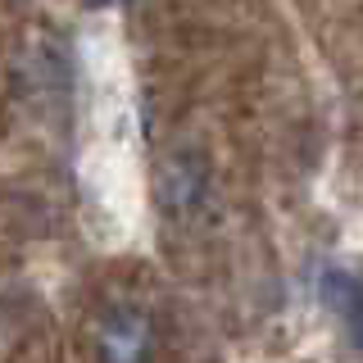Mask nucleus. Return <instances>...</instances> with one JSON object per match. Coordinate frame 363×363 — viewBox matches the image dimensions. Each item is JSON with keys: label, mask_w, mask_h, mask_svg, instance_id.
<instances>
[{"label": "nucleus", "mask_w": 363, "mask_h": 363, "mask_svg": "<svg viewBox=\"0 0 363 363\" xmlns=\"http://www.w3.org/2000/svg\"><path fill=\"white\" fill-rule=\"evenodd\" d=\"M155 359V323L132 304H118L96 327V363H150Z\"/></svg>", "instance_id": "obj_1"}, {"label": "nucleus", "mask_w": 363, "mask_h": 363, "mask_svg": "<svg viewBox=\"0 0 363 363\" xmlns=\"http://www.w3.org/2000/svg\"><path fill=\"white\" fill-rule=\"evenodd\" d=\"M327 304H332V313L340 323H350L363 336V286L350 272H332V277H327Z\"/></svg>", "instance_id": "obj_2"}]
</instances>
